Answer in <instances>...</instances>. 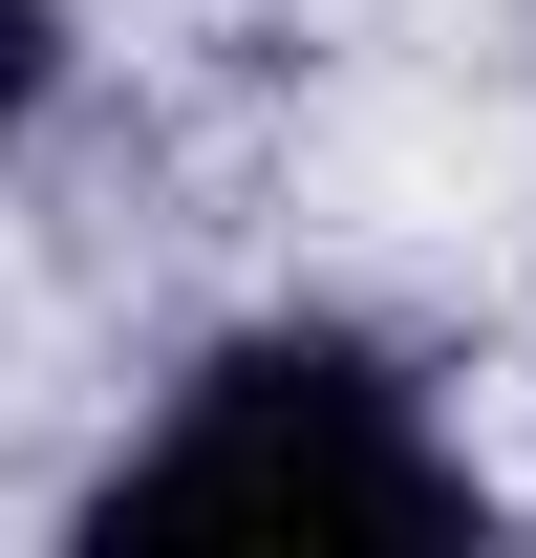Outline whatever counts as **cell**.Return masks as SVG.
Instances as JSON below:
<instances>
[{"label":"cell","instance_id":"1","mask_svg":"<svg viewBox=\"0 0 536 558\" xmlns=\"http://www.w3.org/2000/svg\"><path fill=\"white\" fill-rule=\"evenodd\" d=\"M108 537H472V473L343 323H258L108 473Z\"/></svg>","mask_w":536,"mask_h":558},{"label":"cell","instance_id":"2","mask_svg":"<svg viewBox=\"0 0 536 558\" xmlns=\"http://www.w3.org/2000/svg\"><path fill=\"white\" fill-rule=\"evenodd\" d=\"M44 86H65V0H0V130H22Z\"/></svg>","mask_w":536,"mask_h":558}]
</instances>
